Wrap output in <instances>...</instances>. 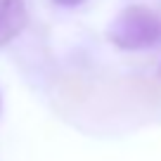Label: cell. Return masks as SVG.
Wrapping results in <instances>:
<instances>
[{"mask_svg":"<svg viewBox=\"0 0 161 161\" xmlns=\"http://www.w3.org/2000/svg\"><path fill=\"white\" fill-rule=\"evenodd\" d=\"M107 38L121 50H149L161 45V14L145 5L123 7L107 26Z\"/></svg>","mask_w":161,"mask_h":161,"instance_id":"cell-1","label":"cell"},{"mask_svg":"<svg viewBox=\"0 0 161 161\" xmlns=\"http://www.w3.org/2000/svg\"><path fill=\"white\" fill-rule=\"evenodd\" d=\"M26 21L29 14L24 0H0V47L10 45L26 29Z\"/></svg>","mask_w":161,"mask_h":161,"instance_id":"cell-2","label":"cell"},{"mask_svg":"<svg viewBox=\"0 0 161 161\" xmlns=\"http://www.w3.org/2000/svg\"><path fill=\"white\" fill-rule=\"evenodd\" d=\"M55 5H59V7H78V5H83L86 0H52Z\"/></svg>","mask_w":161,"mask_h":161,"instance_id":"cell-3","label":"cell"},{"mask_svg":"<svg viewBox=\"0 0 161 161\" xmlns=\"http://www.w3.org/2000/svg\"><path fill=\"white\" fill-rule=\"evenodd\" d=\"M156 86H159V90H161V69H159V76H156Z\"/></svg>","mask_w":161,"mask_h":161,"instance_id":"cell-4","label":"cell"},{"mask_svg":"<svg viewBox=\"0 0 161 161\" xmlns=\"http://www.w3.org/2000/svg\"><path fill=\"white\" fill-rule=\"evenodd\" d=\"M0 109H3V95H0Z\"/></svg>","mask_w":161,"mask_h":161,"instance_id":"cell-5","label":"cell"}]
</instances>
